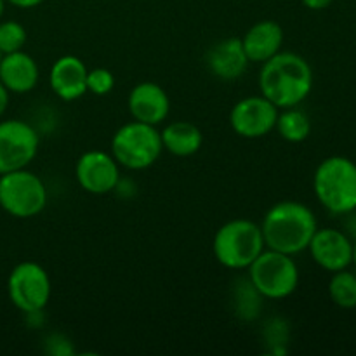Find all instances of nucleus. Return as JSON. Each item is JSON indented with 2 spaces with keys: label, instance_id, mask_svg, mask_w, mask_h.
<instances>
[{
  "label": "nucleus",
  "instance_id": "f257e3e1",
  "mask_svg": "<svg viewBox=\"0 0 356 356\" xmlns=\"http://www.w3.org/2000/svg\"><path fill=\"white\" fill-rule=\"evenodd\" d=\"M259 89L278 110L299 106L313 89V70L302 56L280 51L261 65Z\"/></svg>",
  "mask_w": 356,
  "mask_h": 356
},
{
  "label": "nucleus",
  "instance_id": "f03ea898",
  "mask_svg": "<svg viewBox=\"0 0 356 356\" xmlns=\"http://www.w3.org/2000/svg\"><path fill=\"white\" fill-rule=\"evenodd\" d=\"M318 229L315 214L308 205L296 200L275 204L261 222L266 249L296 256L308 250L313 235Z\"/></svg>",
  "mask_w": 356,
  "mask_h": 356
},
{
  "label": "nucleus",
  "instance_id": "7ed1b4c3",
  "mask_svg": "<svg viewBox=\"0 0 356 356\" xmlns=\"http://www.w3.org/2000/svg\"><path fill=\"white\" fill-rule=\"evenodd\" d=\"M313 191L332 214L356 211V163L348 156L334 155L318 163L313 176Z\"/></svg>",
  "mask_w": 356,
  "mask_h": 356
},
{
  "label": "nucleus",
  "instance_id": "20e7f679",
  "mask_svg": "<svg viewBox=\"0 0 356 356\" xmlns=\"http://www.w3.org/2000/svg\"><path fill=\"white\" fill-rule=\"evenodd\" d=\"M266 249L263 232L250 219H232L216 232L212 250L221 266L228 270H247Z\"/></svg>",
  "mask_w": 356,
  "mask_h": 356
},
{
  "label": "nucleus",
  "instance_id": "39448f33",
  "mask_svg": "<svg viewBox=\"0 0 356 356\" xmlns=\"http://www.w3.org/2000/svg\"><path fill=\"white\" fill-rule=\"evenodd\" d=\"M163 152L160 131L155 125L132 120L122 125L111 138V155L129 170H145L160 159Z\"/></svg>",
  "mask_w": 356,
  "mask_h": 356
},
{
  "label": "nucleus",
  "instance_id": "423d86ee",
  "mask_svg": "<svg viewBox=\"0 0 356 356\" xmlns=\"http://www.w3.org/2000/svg\"><path fill=\"white\" fill-rule=\"evenodd\" d=\"M249 282L254 291L266 299H285L299 285V268L292 256L264 249L249 268Z\"/></svg>",
  "mask_w": 356,
  "mask_h": 356
},
{
  "label": "nucleus",
  "instance_id": "0eeeda50",
  "mask_svg": "<svg viewBox=\"0 0 356 356\" xmlns=\"http://www.w3.org/2000/svg\"><path fill=\"white\" fill-rule=\"evenodd\" d=\"M47 205V188L28 169L0 174V207L13 218L28 219L40 214Z\"/></svg>",
  "mask_w": 356,
  "mask_h": 356
},
{
  "label": "nucleus",
  "instance_id": "6e6552de",
  "mask_svg": "<svg viewBox=\"0 0 356 356\" xmlns=\"http://www.w3.org/2000/svg\"><path fill=\"white\" fill-rule=\"evenodd\" d=\"M7 292L10 302L24 315H40L51 301V278L38 263L24 261L10 271Z\"/></svg>",
  "mask_w": 356,
  "mask_h": 356
},
{
  "label": "nucleus",
  "instance_id": "1a4fd4ad",
  "mask_svg": "<svg viewBox=\"0 0 356 356\" xmlns=\"http://www.w3.org/2000/svg\"><path fill=\"white\" fill-rule=\"evenodd\" d=\"M37 131L24 120L0 122V174L26 169L38 153Z\"/></svg>",
  "mask_w": 356,
  "mask_h": 356
},
{
  "label": "nucleus",
  "instance_id": "9d476101",
  "mask_svg": "<svg viewBox=\"0 0 356 356\" xmlns=\"http://www.w3.org/2000/svg\"><path fill=\"white\" fill-rule=\"evenodd\" d=\"M278 111L263 94L243 97L229 111V125L240 138L259 139L275 131Z\"/></svg>",
  "mask_w": 356,
  "mask_h": 356
},
{
  "label": "nucleus",
  "instance_id": "9b49d317",
  "mask_svg": "<svg viewBox=\"0 0 356 356\" xmlns=\"http://www.w3.org/2000/svg\"><path fill=\"white\" fill-rule=\"evenodd\" d=\"M75 177L80 188L87 193L106 195L120 183V165L111 153L92 149L76 160Z\"/></svg>",
  "mask_w": 356,
  "mask_h": 356
},
{
  "label": "nucleus",
  "instance_id": "f8f14e48",
  "mask_svg": "<svg viewBox=\"0 0 356 356\" xmlns=\"http://www.w3.org/2000/svg\"><path fill=\"white\" fill-rule=\"evenodd\" d=\"M313 261L322 270L336 273L353 264V242L337 228H318L308 245Z\"/></svg>",
  "mask_w": 356,
  "mask_h": 356
},
{
  "label": "nucleus",
  "instance_id": "ddd939ff",
  "mask_svg": "<svg viewBox=\"0 0 356 356\" xmlns=\"http://www.w3.org/2000/svg\"><path fill=\"white\" fill-rule=\"evenodd\" d=\"M127 108L134 120L156 127L169 117L170 99L159 83L141 82L129 92Z\"/></svg>",
  "mask_w": 356,
  "mask_h": 356
},
{
  "label": "nucleus",
  "instance_id": "4468645a",
  "mask_svg": "<svg viewBox=\"0 0 356 356\" xmlns=\"http://www.w3.org/2000/svg\"><path fill=\"white\" fill-rule=\"evenodd\" d=\"M86 63L76 56H61L56 59L49 73L51 89L59 99L75 101L87 92Z\"/></svg>",
  "mask_w": 356,
  "mask_h": 356
},
{
  "label": "nucleus",
  "instance_id": "2eb2a0df",
  "mask_svg": "<svg viewBox=\"0 0 356 356\" xmlns=\"http://www.w3.org/2000/svg\"><path fill=\"white\" fill-rule=\"evenodd\" d=\"M242 47L249 63H266L282 51L284 30L277 21L264 19L254 23L242 38Z\"/></svg>",
  "mask_w": 356,
  "mask_h": 356
},
{
  "label": "nucleus",
  "instance_id": "dca6fc26",
  "mask_svg": "<svg viewBox=\"0 0 356 356\" xmlns=\"http://www.w3.org/2000/svg\"><path fill=\"white\" fill-rule=\"evenodd\" d=\"M205 61L212 75L226 82L240 79L249 66L240 38H225L214 44L207 51Z\"/></svg>",
  "mask_w": 356,
  "mask_h": 356
},
{
  "label": "nucleus",
  "instance_id": "f3484780",
  "mask_svg": "<svg viewBox=\"0 0 356 356\" xmlns=\"http://www.w3.org/2000/svg\"><path fill=\"white\" fill-rule=\"evenodd\" d=\"M40 79L38 65L24 51L3 54L0 59V82L9 92L26 94L35 89Z\"/></svg>",
  "mask_w": 356,
  "mask_h": 356
},
{
  "label": "nucleus",
  "instance_id": "a211bd4d",
  "mask_svg": "<svg viewBox=\"0 0 356 356\" xmlns=\"http://www.w3.org/2000/svg\"><path fill=\"white\" fill-rule=\"evenodd\" d=\"M162 146L174 156H191L204 145V134L195 124L186 120L170 122L160 131Z\"/></svg>",
  "mask_w": 356,
  "mask_h": 356
},
{
  "label": "nucleus",
  "instance_id": "6ab92c4d",
  "mask_svg": "<svg viewBox=\"0 0 356 356\" xmlns=\"http://www.w3.org/2000/svg\"><path fill=\"white\" fill-rule=\"evenodd\" d=\"M275 129L278 131L282 139L289 143H302L312 134V120L308 113L299 110L298 106L285 108L278 111L277 125Z\"/></svg>",
  "mask_w": 356,
  "mask_h": 356
},
{
  "label": "nucleus",
  "instance_id": "aec40b11",
  "mask_svg": "<svg viewBox=\"0 0 356 356\" xmlns=\"http://www.w3.org/2000/svg\"><path fill=\"white\" fill-rule=\"evenodd\" d=\"M330 301L343 309L356 308V275L351 271L341 270L332 275L329 282Z\"/></svg>",
  "mask_w": 356,
  "mask_h": 356
},
{
  "label": "nucleus",
  "instance_id": "412c9836",
  "mask_svg": "<svg viewBox=\"0 0 356 356\" xmlns=\"http://www.w3.org/2000/svg\"><path fill=\"white\" fill-rule=\"evenodd\" d=\"M26 38V30L17 21H3V23H0V52H2V56L23 51Z\"/></svg>",
  "mask_w": 356,
  "mask_h": 356
},
{
  "label": "nucleus",
  "instance_id": "4be33fe9",
  "mask_svg": "<svg viewBox=\"0 0 356 356\" xmlns=\"http://www.w3.org/2000/svg\"><path fill=\"white\" fill-rule=\"evenodd\" d=\"M115 76L106 68H94L87 73V90L96 96H106L113 90Z\"/></svg>",
  "mask_w": 356,
  "mask_h": 356
},
{
  "label": "nucleus",
  "instance_id": "5701e85b",
  "mask_svg": "<svg viewBox=\"0 0 356 356\" xmlns=\"http://www.w3.org/2000/svg\"><path fill=\"white\" fill-rule=\"evenodd\" d=\"M301 2L312 10H323L332 3V0H301Z\"/></svg>",
  "mask_w": 356,
  "mask_h": 356
},
{
  "label": "nucleus",
  "instance_id": "b1692460",
  "mask_svg": "<svg viewBox=\"0 0 356 356\" xmlns=\"http://www.w3.org/2000/svg\"><path fill=\"white\" fill-rule=\"evenodd\" d=\"M6 2L13 3L14 7H19V9H31V7L40 6L44 0H6Z\"/></svg>",
  "mask_w": 356,
  "mask_h": 356
},
{
  "label": "nucleus",
  "instance_id": "393cba45",
  "mask_svg": "<svg viewBox=\"0 0 356 356\" xmlns=\"http://www.w3.org/2000/svg\"><path fill=\"white\" fill-rule=\"evenodd\" d=\"M9 90L2 86V82H0V118L3 117L7 106H9Z\"/></svg>",
  "mask_w": 356,
  "mask_h": 356
},
{
  "label": "nucleus",
  "instance_id": "a878e982",
  "mask_svg": "<svg viewBox=\"0 0 356 356\" xmlns=\"http://www.w3.org/2000/svg\"><path fill=\"white\" fill-rule=\"evenodd\" d=\"M3 10H6V0H0V17L3 16Z\"/></svg>",
  "mask_w": 356,
  "mask_h": 356
},
{
  "label": "nucleus",
  "instance_id": "bb28decb",
  "mask_svg": "<svg viewBox=\"0 0 356 356\" xmlns=\"http://www.w3.org/2000/svg\"><path fill=\"white\" fill-rule=\"evenodd\" d=\"M353 264L356 266V238H355V242H353Z\"/></svg>",
  "mask_w": 356,
  "mask_h": 356
},
{
  "label": "nucleus",
  "instance_id": "cd10ccee",
  "mask_svg": "<svg viewBox=\"0 0 356 356\" xmlns=\"http://www.w3.org/2000/svg\"><path fill=\"white\" fill-rule=\"evenodd\" d=\"M0 59H2V52H0Z\"/></svg>",
  "mask_w": 356,
  "mask_h": 356
}]
</instances>
